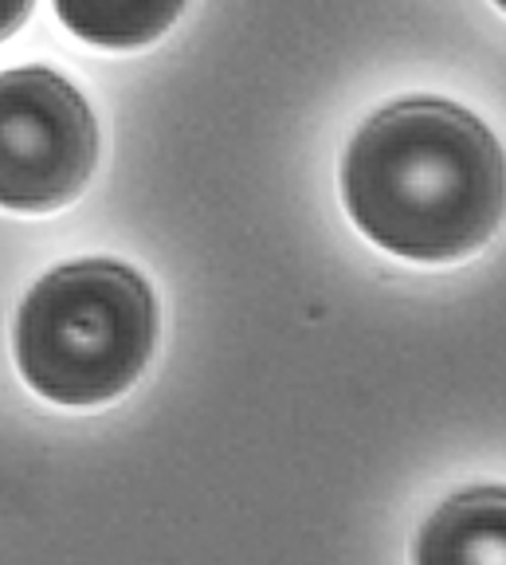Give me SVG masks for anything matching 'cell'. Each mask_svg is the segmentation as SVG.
<instances>
[{"label": "cell", "instance_id": "1", "mask_svg": "<svg viewBox=\"0 0 506 565\" xmlns=\"http://www.w3.org/2000/svg\"><path fill=\"white\" fill-rule=\"evenodd\" d=\"M342 196L377 247L444 264L498 232L503 153L475 115L440 98H409L374 115L349 141Z\"/></svg>", "mask_w": 506, "mask_h": 565}, {"label": "cell", "instance_id": "2", "mask_svg": "<svg viewBox=\"0 0 506 565\" xmlns=\"http://www.w3.org/2000/svg\"><path fill=\"white\" fill-rule=\"evenodd\" d=\"M158 342L150 282L115 259L47 271L17 315V365L40 397L90 408L122 397Z\"/></svg>", "mask_w": 506, "mask_h": 565}, {"label": "cell", "instance_id": "3", "mask_svg": "<svg viewBox=\"0 0 506 565\" xmlns=\"http://www.w3.org/2000/svg\"><path fill=\"white\" fill-rule=\"evenodd\" d=\"M98 158L87 98L47 67L0 75V209L52 212L75 201Z\"/></svg>", "mask_w": 506, "mask_h": 565}, {"label": "cell", "instance_id": "4", "mask_svg": "<svg viewBox=\"0 0 506 565\" xmlns=\"http://www.w3.org/2000/svg\"><path fill=\"white\" fill-rule=\"evenodd\" d=\"M417 565H503L506 494L503 487H471L435 507L417 539Z\"/></svg>", "mask_w": 506, "mask_h": 565}, {"label": "cell", "instance_id": "5", "mask_svg": "<svg viewBox=\"0 0 506 565\" xmlns=\"http://www.w3.org/2000/svg\"><path fill=\"white\" fill-rule=\"evenodd\" d=\"M181 9L185 0H55L63 24L95 47L153 44Z\"/></svg>", "mask_w": 506, "mask_h": 565}, {"label": "cell", "instance_id": "6", "mask_svg": "<svg viewBox=\"0 0 506 565\" xmlns=\"http://www.w3.org/2000/svg\"><path fill=\"white\" fill-rule=\"evenodd\" d=\"M32 12V0H0V40H9Z\"/></svg>", "mask_w": 506, "mask_h": 565}]
</instances>
